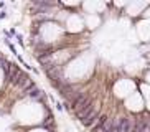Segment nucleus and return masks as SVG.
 I'll return each instance as SVG.
<instances>
[{
    "mask_svg": "<svg viewBox=\"0 0 150 132\" xmlns=\"http://www.w3.org/2000/svg\"><path fill=\"white\" fill-rule=\"evenodd\" d=\"M97 119H99V112H97L96 109H93V111H91V114H89L86 119H83L81 122H83L86 127H94L96 122H97Z\"/></svg>",
    "mask_w": 150,
    "mask_h": 132,
    "instance_id": "obj_1",
    "label": "nucleus"
},
{
    "mask_svg": "<svg viewBox=\"0 0 150 132\" xmlns=\"http://www.w3.org/2000/svg\"><path fill=\"white\" fill-rule=\"evenodd\" d=\"M27 94H28L30 97H33V99H41V97H43V91H41V89H36L35 86L28 89Z\"/></svg>",
    "mask_w": 150,
    "mask_h": 132,
    "instance_id": "obj_2",
    "label": "nucleus"
}]
</instances>
